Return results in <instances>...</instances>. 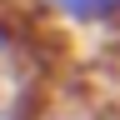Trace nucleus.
<instances>
[{
  "mask_svg": "<svg viewBox=\"0 0 120 120\" xmlns=\"http://www.w3.org/2000/svg\"><path fill=\"white\" fill-rule=\"evenodd\" d=\"M55 20L70 30H115L120 25V0H40Z\"/></svg>",
  "mask_w": 120,
  "mask_h": 120,
  "instance_id": "nucleus-1",
  "label": "nucleus"
}]
</instances>
